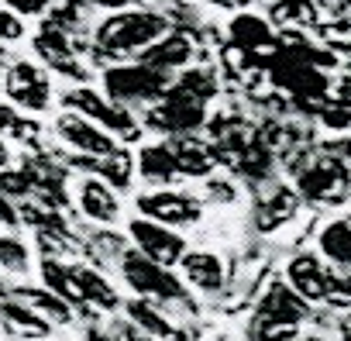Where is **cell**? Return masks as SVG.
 <instances>
[{
	"mask_svg": "<svg viewBox=\"0 0 351 341\" xmlns=\"http://www.w3.org/2000/svg\"><path fill=\"white\" fill-rule=\"evenodd\" d=\"M296 211H300V193H296L293 187H272V193H265V197L255 204L252 217H255V228H258L262 235H269V231L289 224V221L296 217Z\"/></svg>",
	"mask_w": 351,
	"mask_h": 341,
	"instance_id": "15",
	"label": "cell"
},
{
	"mask_svg": "<svg viewBox=\"0 0 351 341\" xmlns=\"http://www.w3.org/2000/svg\"><path fill=\"white\" fill-rule=\"evenodd\" d=\"M169 35V18L155 11H121L97 28V56H131Z\"/></svg>",
	"mask_w": 351,
	"mask_h": 341,
	"instance_id": "1",
	"label": "cell"
},
{
	"mask_svg": "<svg viewBox=\"0 0 351 341\" xmlns=\"http://www.w3.org/2000/svg\"><path fill=\"white\" fill-rule=\"evenodd\" d=\"M296 341H303V338H296Z\"/></svg>",
	"mask_w": 351,
	"mask_h": 341,
	"instance_id": "47",
	"label": "cell"
},
{
	"mask_svg": "<svg viewBox=\"0 0 351 341\" xmlns=\"http://www.w3.org/2000/svg\"><path fill=\"white\" fill-rule=\"evenodd\" d=\"M231 35H234V42H238L241 49H248V52H262V49H272V45H276L272 28H269L262 18H252V14L234 18Z\"/></svg>",
	"mask_w": 351,
	"mask_h": 341,
	"instance_id": "27",
	"label": "cell"
},
{
	"mask_svg": "<svg viewBox=\"0 0 351 341\" xmlns=\"http://www.w3.org/2000/svg\"><path fill=\"white\" fill-rule=\"evenodd\" d=\"M128 235H131V242H134V252H141L145 259H152V262H158V266H165V269L180 266L183 255L190 252V248H186V238L176 231V228H165V224L148 221V217H134V221L128 224Z\"/></svg>",
	"mask_w": 351,
	"mask_h": 341,
	"instance_id": "6",
	"label": "cell"
},
{
	"mask_svg": "<svg viewBox=\"0 0 351 341\" xmlns=\"http://www.w3.org/2000/svg\"><path fill=\"white\" fill-rule=\"evenodd\" d=\"M56 134L86 158H104V155H114L121 148L110 131H104L100 124H93V121H86L83 114H73V110H66L56 121Z\"/></svg>",
	"mask_w": 351,
	"mask_h": 341,
	"instance_id": "10",
	"label": "cell"
},
{
	"mask_svg": "<svg viewBox=\"0 0 351 341\" xmlns=\"http://www.w3.org/2000/svg\"><path fill=\"white\" fill-rule=\"evenodd\" d=\"M73 162L83 165V169H90V173H100L110 190H128V187H131L134 165H131V155H128L124 148H117L114 155H104V158H86V155H83V158H73Z\"/></svg>",
	"mask_w": 351,
	"mask_h": 341,
	"instance_id": "24",
	"label": "cell"
},
{
	"mask_svg": "<svg viewBox=\"0 0 351 341\" xmlns=\"http://www.w3.org/2000/svg\"><path fill=\"white\" fill-rule=\"evenodd\" d=\"M286 283L293 286V293H300L310 307L313 303H327L330 286H334V272L327 269V262L313 252H296L286 262Z\"/></svg>",
	"mask_w": 351,
	"mask_h": 341,
	"instance_id": "9",
	"label": "cell"
},
{
	"mask_svg": "<svg viewBox=\"0 0 351 341\" xmlns=\"http://www.w3.org/2000/svg\"><path fill=\"white\" fill-rule=\"evenodd\" d=\"M90 4H97V8H124V4H131V0H90Z\"/></svg>",
	"mask_w": 351,
	"mask_h": 341,
	"instance_id": "42",
	"label": "cell"
},
{
	"mask_svg": "<svg viewBox=\"0 0 351 341\" xmlns=\"http://www.w3.org/2000/svg\"><path fill=\"white\" fill-rule=\"evenodd\" d=\"M303 341H334V338H324V334H306Z\"/></svg>",
	"mask_w": 351,
	"mask_h": 341,
	"instance_id": "44",
	"label": "cell"
},
{
	"mask_svg": "<svg viewBox=\"0 0 351 341\" xmlns=\"http://www.w3.org/2000/svg\"><path fill=\"white\" fill-rule=\"evenodd\" d=\"M190 59H193V42H190L183 32L162 35L155 45H148V49L138 56L141 66H148V69H155V73H165V76H169L172 69H183Z\"/></svg>",
	"mask_w": 351,
	"mask_h": 341,
	"instance_id": "13",
	"label": "cell"
},
{
	"mask_svg": "<svg viewBox=\"0 0 351 341\" xmlns=\"http://www.w3.org/2000/svg\"><path fill=\"white\" fill-rule=\"evenodd\" d=\"M121 276H124V283L131 286V293L138 300H152L158 307L186 300V283L180 276H176L172 269H165V266H158V262H152V259H145L134 248H128L121 255Z\"/></svg>",
	"mask_w": 351,
	"mask_h": 341,
	"instance_id": "2",
	"label": "cell"
},
{
	"mask_svg": "<svg viewBox=\"0 0 351 341\" xmlns=\"http://www.w3.org/2000/svg\"><path fill=\"white\" fill-rule=\"evenodd\" d=\"M35 52H38L52 69H59V73H66V76H76V80L86 76V69L76 62V42H73V35H66V32H56V28H45V25H42V32L35 35Z\"/></svg>",
	"mask_w": 351,
	"mask_h": 341,
	"instance_id": "14",
	"label": "cell"
},
{
	"mask_svg": "<svg viewBox=\"0 0 351 341\" xmlns=\"http://www.w3.org/2000/svg\"><path fill=\"white\" fill-rule=\"evenodd\" d=\"M18 221H21V214H18V207L0 193V228H18Z\"/></svg>",
	"mask_w": 351,
	"mask_h": 341,
	"instance_id": "37",
	"label": "cell"
},
{
	"mask_svg": "<svg viewBox=\"0 0 351 341\" xmlns=\"http://www.w3.org/2000/svg\"><path fill=\"white\" fill-rule=\"evenodd\" d=\"M320 259L337 266L341 272H351V217H334L317 235Z\"/></svg>",
	"mask_w": 351,
	"mask_h": 341,
	"instance_id": "20",
	"label": "cell"
},
{
	"mask_svg": "<svg viewBox=\"0 0 351 341\" xmlns=\"http://www.w3.org/2000/svg\"><path fill=\"white\" fill-rule=\"evenodd\" d=\"M104 86L110 93L114 104L128 107V104H148V100H162L169 93V76L165 73H155L141 62H131V66H114L104 73Z\"/></svg>",
	"mask_w": 351,
	"mask_h": 341,
	"instance_id": "3",
	"label": "cell"
},
{
	"mask_svg": "<svg viewBox=\"0 0 351 341\" xmlns=\"http://www.w3.org/2000/svg\"><path fill=\"white\" fill-rule=\"evenodd\" d=\"M62 104H66V110L83 114L86 121L100 124V128L110 131L114 138H134V134H138V124H134V117L128 114V107H121V104L100 97V93L90 90V86H73V90H66V93H62Z\"/></svg>",
	"mask_w": 351,
	"mask_h": 341,
	"instance_id": "4",
	"label": "cell"
},
{
	"mask_svg": "<svg viewBox=\"0 0 351 341\" xmlns=\"http://www.w3.org/2000/svg\"><path fill=\"white\" fill-rule=\"evenodd\" d=\"M80 211H83V217H90L97 224H114L121 214V204H117V193L104 180H83L80 183Z\"/></svg>",
	"mask_w": 351,
	"mask_h": 341,
	"instance_id": "21",
	"label": "cell"
},
{
	"mask_svg": "<svg viewBox=\"0 0 351 341\" xmlns=\"http://www.w3.org/2000/svg\"><path fill=\"white\" fill-rule=\"evenodd\" d=\"M334 331H337V341H351V310L337 314V320H334Z\"/></svg>",
	"mask_w": 351,
	"mask_h": 341,
	"instance_id": "40",
	"label": "cell"
},
{
	"mask_svg": "<svg viewBox=\"0 0 351 341\" xmlns=\"http://www.w3.org/2000/svg\"><path fill=\"white\" fill-rule=\"evenodd\" d=\"M324 124L327 128H348L351 124V110H344V107H330V110H324Z\"/></svg>",
	"mask_w": 351,
	"mask_h": 341,
	"instance_id": "38",
	"label": "cell"
},
{
	"mask_svg": "<svg viewBox=\"0 0 351 341\" xmlns=\"http://www.w3.org/2000/svg\"><path fill=\"white\" fill-rule=\"evenodd\" d=\"M42 283L45 290H52L59 300H66L73 310H83L86 314V296H83V286L76 279V266H66L59 259H42Z\"/></svg>",
	"mask_w": 351,
	"mask_h": 341,
	"instance_id": "19",
	"label": "cell"
},
{
	"mask_svg": "<svg viewBox=\"0 0 351 341\" xmlns=\"http://www.w3.org/2000/svg\"><path fill=\"white\" fill-rule=\"evenodd\" d=\"M180 269H183V283H190L200 293H221L224 290V279H228L224 262H221V255H214L207 248L186 252L183 262H180Z\"/></svg>",
	"mask_w": 351,
	"mask_h": 341,
	"instance_id": "16",
	"label": "cell"
},
{
	"mask_svg": "<svg viewBox=\"0 0 351 341\" xmlns=\"http://www.w3.org/2000/svg\"><path fill=\"white\" fill-rule=\"evenodd\" d=\"M138 169L141 176L162 190H169V183L180 176V165H176V155L169 148V141H158V145H141L138 152Z\"/></svg>",
	"mask_w": 351,
	"mask_h": 341,
	"instance_id": "22",
	"label": "cell"
},
{
	"mask_svg": "<svg viewBox=\"0 0 351 341\" xmlns=\"http://www.w3.org/2000/svg\"><path fill=\"white\" fill-rule=\"evenodd\" d=\"M76 279H80L83 296H86L90 307H100V310H117V307H121V296H117L114 283H110L100 269H93V266H76Z\"/></svg>",
	"mask_w": 351,
	"mask_h": 341,
	"instance_id": "25",
	"label": "cell"
},
{
	"mask_svg": "<svg viewBox=\"0 0 351 341\" xmlns=\"http://www.w3.org/2000/svg\"><path fill=\"white\" fill-rule=\"evenodd\" d=\"M28 266H32L28 245L21 238H14V235H0V269L21 276V272H28Z\"/></svg>",
	"mask_w": 351,
	"mask_h": 341,
	"instance_id": "28",
	"label": "cell"
},
{
	"mask_svg": "<svg viewBox=\"0 0 351 341\" xmlns=\"http://www.w3.org/2000/svg\"><path fill=\"white\" fill-rule=\"evenodd\" d=\"M8 162V145H4V138H0V165Z\"/></svg>",
	"mask_w": 351,
	"mask_h": 341,
	"instance_id": "43",
	"label": "cell"
},
{
	"mask_svg": "<svg viewBox=\"0 0 351 341\" xmlns=\"http://www.w3.org/2000/svg\"><path fill=\"white\" fill-rule=\"evenodd\" d=\"M21 138V141H35L38 138V121L21 117L11 104H0V138Z\"/></svg>",
	"mask_w": 351,
	"mask_h": 341,
	"instance_id": "30",
	"label": "cell"
},
{
	"mask_svg": "<svg viewBox=\"0 0 351 341\" xmlns=\"http://www.w3.org/2000/svg\"><path fill=\"white\" fill-rule=\"evenodd\" d=\"M138 214L148 221H158L165 228H183L200 221V204L190 193H176V190H152L134 200Z\"/></svg>",
	"mask_w": 351,
	"mask_h": 341,
	"instance_id": "8",
	"label": "cell"
},
{
	"mask_svg": "<svg viewBox=\"0 0 351 341\" xmlns=\"http://www.w3.org/2000/svg\"><path fill=\"white\" fill-rule=\"evenodd\" d=\"M0 193H4L8 200H14V197H32V183H28V176H25V169L0 165Z\"/></svg>",
	"mask_w": 351,
	"mask_h": 341,
	"instance_id": "32",
	"label": "cell"
},
{
	"mask_svg": "<svg viewBox=\"0 0 351 341\" xmlns=\"http://www.w3.org/2000/svg\"><path fill=\"white\" fill-rule=\"evenodd\" d=\"M18 38H25V21L14 11L0 8V42H18Z\"/></svg>",
	"mask_w": 351,
	"mask_h": 341,
	"instance_id": "35",
	"label": "cell"
},
{
	"mask_svg": "<svg viewBox=\"0 0 351 341\" xmlns=\"http://www.w3.org/2000/svg\"><path fill=\"white\" fill-rule=\"evenodd\" d=\"M4 4H8V11H14L21 18V14H42L52 0H4Z\"/></svg>",
	"mask_w": 351,
	"mask_h": 341,
	"instance_id": "36",
	"label": "cell"
},
{
	"mask_svg": "<svg viewBox=\"0 0 351 341\" xmlns=\"http://www.w3.org/2000/svg\"><path fill=\"white\" fill-rule=\"evenodd\" d=\"M4 90L18 107L35 110V114L49 110V104H52V83L35 62H14L4 76Z\"/></svg>",
	"mask_w": 351,
	"mask_h": 341,
	"instance_id": "11",
	"label": "cell"
},
{
	"mask_svg": "<svg viewBox=\"0 0 351 341\" xmlns=\"http://www.w3.org/2000/svg\"><path fill=\"white\" fill-rule=\"evenodd\" d=\"M145 124L155 128V131H165L172 138H186V134H193L204 124V104L193 100L190 93H183L180 86L172 83L169 93L148 110V121Z\"/></svg>",
	"mask_w": 351,
	"mask_h": 341,
	"instance_id": "5",
	"label": "cell"
},
{
	"mask_svg": "<svg viewBox=\"0 0 351 341\" xmlns=\"http://www.w3.org/2000/svg\"><path fill=\"white\" fill-rule=\"evenodd\" d=\"M310 314H313V307H310L300 293H293V286H289L286 279L269 283V290L262 293V300H258V307H255V317L272 320V324H282V327H296V331H300V324H303Z\"/></svg>",
	"mask_w": 351,
	"mask_h": 341,
	"instance_id": "12",
	"label": "cell"
},
{
	"mask_svg": "<svg viewBox=\"0 0 351 341\" xmlns=\"http://www.w3.org/2000/svg\"><path fill=\"white\" fill-rule=\"evenodd\" d=\"M169 148H172V155H176V165H180V176H193V180H197V176H210L214 169H217V162H221L217 148H214L210 141L193 138V134L172 138Z\"/></svg>",
	"mask_w": 351,
	"mask_h": 341,
	"instance_id": "17",
	"label": "cell"
},
{
	"mask_svg": "<svg viewBox=\"0 0 351 341\" xmlns=\"http://www.w3.org/2000/svg\"><path fill=\"white\" fill-rule=\"evenodd\" d=\"M217 4H241V0H217Z\"/></svg>",
	"mask_w": 351,
	"mask_h": 341,
	"instance_id": "45",
	"label": "cell"
},
{
	"mask_svg": "<svg viewBox=\"0 0 351 341\" xmlns=\"http://www.w3.org/2000/svg\"><path fill=\"white\" fill-rule=\"evenodd\" d=\"M124 310H128V320H131L141 334H148V338H169V334H172V324H169V317L162 314L158 303L131 296V300L124 303Z\"/></svg>",
	"mask_w": 351,
	"mask_h": 341,
	"instance_id": "26",
	"label": "cell"
},
{
	"mask_svg": "<svg viewBox=\"0 0 351 341\" xmlns=\"http://www.w3.org/2000/svg\"><path fill=\"white\" fill-rule=\"evenodd\" d=\"M18 214H21V221H28L38 235H42V231H69V224L62 221L59 211H49V207H42V204H35V200L21 204Z\"/></svg>",
	"mask_w": 351,
	"mask_h": 341,
	"instance_id": "31",
	"label": "cell"
},
{
	"mask_svg": "<svg viewBox=\"0 0 351 341\" xmlns=\"http://www.w3.org/2000/svg\"><path fill=\"white\" fill-rule=\"evenodd\" d=\"M210 193H214V197H221L217 204H231V200H234V187H231V183H221V180H214V183H210Z\"/></svg>",
	"mask_w": 351,
	"mask_h": 341,
	"instance_id": "41",
	"label": "cell"
},
{
	"mask_svg": "<svg viewBox=\"0 0 351 341\" xmlns=\"http://www.w3.org/2000/svg\"><path fill=\"white\" fill-rule=\"evenodd\" d=\"M14 300H21L25 307H32L35 314H42L49 324H69L73 320V307L66 300H59L52 290L45 286H14L11 290Z\"/></svg>",
	"mask_w": 351,
	"mask_h": 341,
	"instance_id": "23",
	"label": "cell"
},
{
	"mask_svg": "<svg viewBox=\"0 0 351 341\" xmlns=\"http://www.w3.org/2000/svg\"><path fill=\"white\" fill-rule=\"evenodd\" d=\"M327 303L330 307H341V310H351V272H337L334 276V286H330Z\"/></svg>",
	"mask_w": 351,
	"mask_h": 341,
	"instance_id": "34",
	"label": "cell"
},
{
	"mask_svg": "<svg viewBox=\"0 0 351 341\" xmlns=\"http://www.w3.org/2000/svg\"><path fill=\"white\" fill-rule=\"evenodd\" d=\"M176 86H180L183 93H190L193 100H200V104H207L214 93H217V76L210 73V69H186L180 80H176Z\"/></svg>",
	"mask_w": 351,
	"mask_h": 341,
	"instance_id": "29",
	"label": "cell"
},
{
	"mask_svg": "<svg viewBox=\"0 0 351 341\" xmlns=\"http://www.w3.org/2000/svg\"><path fill=\"white\" fill-rule=\"evenodd\" d=\"M0 76H8V73H4V56H0Z\"/></svg>",
	"mask_w": 351,
	"mask_h": 341,
	"instance_id": "46",
	"label": "cell"
},
{
	"mask_svg": "<svg viewBox=\"0 0 351 341\" xmlns=\"http://www.w3.org/2000/svg\"><path fill=\"white\" fill-rule=\"evenodd\" d=\"M351 190V176L348 169L334 158H320L313 162L310 169L296 176V193L310 204H320V207H334V204H344Z\"/></svg>",
	"mask_w": 351,
	"mask_h": 341,
	"instance_id": "7",
	"label": "cell"
},
{
	"mask_svg": "<svg viewBox=\"0 0 351 341\" xmlns=\"http://www.w3.org/2000/svg\"><path fill=\"white\" fill-rule=\"evenodd\" d=\"M334 93H337V104H341L344 110H351V73L337 80V90H334Z\"/></svg>",
	"mask_w": 351,
	"mask_h": 341,
	"instance_id": "39",
	"label": "cell"
},
{
	"mask_svg": "<svg viewBox=\"0 0 351 341\" xmlns=\"http://www.w3.org/2000/svg\"><path fill=\"white\" fill-rule=\"evenodd\" d=\"M86 341H141V338H138V327H134L131 320H124V324L90 327V331H86Z\"/></svg>",
	"mask_w": 351,
	"mask_h": 341,
	"instance_id": "33",
	"label": "cell"
},
{
	"mask_svg": "<svg viewBox=\"0 0 351 341\" xmlns=\"http://www.w3.org/2000/svg\"><path fill=\"white\" fill-rule=\"evenodd\" d=\"M0 327H4L8 334L21 338V341H42L52 334V324L35 314L32 307H25L21 300L8 296V300H0Z\"/></svg>",
	"mask_w": 351,
	"mask_h": 341,
	"instance_id": "18",
	"label": "cell"
}]
</instances>
